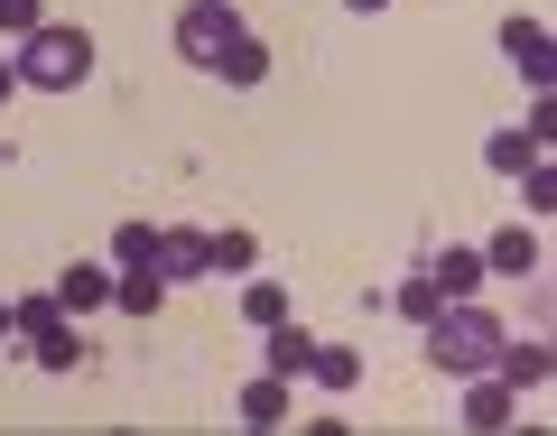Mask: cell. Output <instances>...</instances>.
<instances>
[{
  "instance_id": "cell-1",
  "label": "cell",
  "mask_w": 557,
  "mask_h": 436,
  "mask_svg": "<svg viewBox=\"0 0 557 436\" xmlns=\"http://www.w3.org/2000/svg\"><path fill=\"white\" fill-rule=\"evenodd\" d=\"M418 335H428V362H437L446 381L493 372V353H502V316H493V307H474V298H446Z\"/></svg>"
},
{
  "instance_id": "cell-12",
  "label": "cell",
  "mask_w": 557,
  "mask_h": 436,
  "mask_svg": "<svg viewBox=\"0 0 557 436\" xmlns=\"http://www.w3.org/2000/svg\"><path fill=\"white\" fill-rule=\"evenodd\" d=\"M57 307H65V316H84V307H112V270H94V260H75V270L57 278Z\"/></svg>"
},
{
  "instance_id": "cell-19",
  "label": "cell",
  "mask_w": 557,
  "mask_h": 436,
  "mask_svg": "<svg viewBox=\"0 0 557 436\" xmlns=\"http://www.w3.org/2000/svg\"><path fill=\"white\" fill-rule=\"evenodd\" d=\"M205 270H260V241L251 233H205Z\"/></svg>"
},
{
  "instance_id": "cell-13",
  "label": "cell",
  "mask_w": 557,
  "mask_h": 436,
  "mask_svg": "<svg viewBox=\"0 0 557 436\" xmlns=\"http://www.w3.org/2000/svg\"><path fill=\"white\" fill-rule=\"evenodd\" d=\"M307 362H317V335L278 316V325H270V372H278V381H307Z\"/></svg>"
},
{
  "instance_id": "cell-17",
  "label": "cell",
  "mask_w": 557,
  "mask_h": 436,
  "mask_svg": "<svg viewBox=\"0 0 557 436\" xmlns=\"http://www.w3.org/2000/svg\"><path fill=\"white\" fill-rule=\"evenodd\" d=\"M112 270H159V223H121L112 233Z\"/></svg>"
},
{
  "instance_id": "cell-6",
  "label": "cell",
  "mask_w": 557,
  "mask_h": 436,
  "mask_svg": "<svg viewBox=\"0 0 557 436\" xmlns=\"http://www.w3.org/2000/svg\"><path fill=\"white\" fill-rule=\"evenodd\" d=\"M511 409H520V390H511V381L474 372V390H465V427H474V436H493V427H511Z\"/></svg>"
},
{
  "instance_id": "cell-23",
  "label": "cell",
  "mask_w": 557,
  "mask_h": 436,
  "mask_svg": "<svg viewBox=\"0 0 557 436\" xmlns=\"http://www.w3.org/2000/svg\"><path fill=\"white\" fill-rule=\"evenodd\" d=\"M520 186H530V214H557V167H548V159L520 167Z\"/></svg>"
},
{
  "instance_id": "cell-7",
  "label": "cell",
  "mask_w": 557,
  "mask_h": 436,
  "mask_svg": "<svg viewBox=\"0 0 557 436\" xmlns=\"http://www.w3.org/2000/svg\"><path fill=\"white\" fill-rule=\"evenodd\" d=\"M159 278L177 288V278H205V233L196 223H159Z\"/></svg>"
},
{
  "instance_id": "cell-9",
  "label": "cell",
  "mask_w": 557,
  "mask_h": 436,
  "mask_svg": "<svg viewBox=\"0 0 557 436\" xmlns=\"http://www.w3.org/2000/svg\"><path fill=\"white\" fill-rule=\"evenodd\" d=\"M530 270H539V233H520V223H511V233L483 241V278H530Z\"/></svg>"
},
{
  "instance_id": "cell-25",
  "label": "cell",
  "mask_w": 557,
  "mask_h": 436,
  "mask_svg": "<svg viewBox=\"0 0 557 436\" xmlns=\"http://www.w3.org/2000/svg\"><path fill=\"white\" fill-rule=\"evenodd\" d=\"M10 94H20V65H10V57H0V102H10Z\"/></svg>"
},
{
  "instance_id": "cell-21",
  "label": "cell",
  "mask_w": 557,
  "mask_h": 436,
  "mask_svg": "<svg viewBox=\"0 0 557 436\" xmlns=\"http://www.w3.org/2000/svg\"><path fill=\"white\" fill-rule=\"evenodd\" d=\"M391 307H399V316H409V325H428V316H437L446 298H437V288H428V270H409V278H399V298H391Z\"/></svg>"
},
{
  "instance_id": "cell-8",
  "label": "cell",
  "mask_w": 557,
  "mask_h": 436,
  "mask_svg": "<svg viewBox=\"0 0 557 436\" xmlns=\"http://www.w3.org/2000/svg\"><path fill=\"white\" fill-rule=\"evenodd\" d=\"M288 409H298V390H288L278 372L242 381V427H288Z\"/></svg>"
},
{
  "instance_id": "cell-24",
  "label": "cell",
  "mask_w": 557,
  "mask_h": 436,
  "mask_svg": "<svg viewBox=\"0 0 557 436\" xmlns=\"http://www.w3.org/2000/svg\"><path fill=\"white\" fill-rule=\"evenodd\" d=\"M28 28H47V0H0V38H28Z\"/></svg>"
},
{
  "instance_id": "cell-20",
  "label": "cell",
  "mask_w": 557,
  "mask_h": 436,
  "mask_svg": "<svg viewBox=\"0 0 557 436\" xmlns=\"http://www.w3.org/2000/svg\"><path fill=\"white\" fill-rule=\"evenodd\" d=\"M242 316H251L260 335H270V325L288 316V288H278V278H251V288H242Z\"/></svg>"
},
{
  "instance_id": "cell-2",
  "label": "cell",
  "mask_w": 557,
  "mask_h": 436,
  "mask_svg": "<svg viewBox=\"0 0 557 436\" xmlns=\"http://www.w3.org/2000/svg\"><path fill=\"white\" fill-rule=\"evenodd\" d=\"M20 94H75L84 75H94V38L84 28H65V20H47V28H28L20 38Z\"/></svg>"
},
{
  "instance_id": "cell-22",
  "label": "cell",
  "mask_w": 557,
  "mask_h": 436,
  "mask_svg": "<svg viewBox=\"0 0 557 436\" xmlns=\"http://www.w3.org/2000/svg\"><path fill=\"white\" fill-rule=\"evenodd\" d=\"M10 325H20V335H47V325H65L57 288H47V298H10Z\"/></svg>"
},
{
  "instance_id": "cell-5",
  "label": "cell",
  "mask_w": 557,
  "mask_h": 436,
  "mask_svg": "<svg viewBox=\"0 0 557 436\" xmlns=\"http://www.w3.org/2000/svg\"><path fill=\"white\" fill-rule=\"evenodd\" d=\"M418 270H428V288H437V298H474V288H483V251H465V241L428 251Z\"/></svg>"
},
{
  "instance_id": "cell-14",
  "label": "cell",
  "mask_w": 557,
  "mask_h": 436,
  "mask_svg": "<svg viewBox=\"0 0 557 436\" xmlns=\"http://www.w3.org/2000/svg\"><path fill=\"white\" fill-rule=\"evenodd\" d=\"M530 159H548V149H539L530 130H493V139H483V167H493V177H520Z\"/></svg>"
},
{
  "instance_id": "cell-15",
  "label": "cell",
  "mask_w": 557,
  "mask_h": 436,
  "mask_svg": "<svg viewBox=\"0 0 557 436\" xmlns=\"http://www.w3.org/2000/svg\"><path fill=\"white\" fill-rule=\"evenodd\" d=\"M214 75L251 94V84H270V47H260V38H233V47H223V65H214Z\"/></svg>"
},
{
  "instance_id": "cell-26",
  "label": "cell",
  "mask_w": 557,
  "mask_h": 436,
  "mask_svg": "<svg viewBox=\"0 0 557 436\" xmlns=\"http://www.w3.org/2000/svg\"><path fill=\"white\" fill-rule=\"evenodd\" d=\"M344 10H362V20H372V10H391V0H344Z\"/></svg>"
},
{
  "instance_id": "cell-3",
  "label": "cell",
  "mask_w": 557,
  "mask_h": 436,
  "mask_svg": "<svg viewBox=\"0 0 557 436\" xmlns=\"http://www.w3.org/2000/svg\"><path fill=\"white\" fill-rule=\"evenodd\" d=\"M233 38H251L233 0H196V10H177V57L186 65H223V47H233Z\"/></svg>"
},
{
  "instance_id": "cell-18",
  "label": "cell",
  "mask_w": 557,
  "mask_h": 436,
  "mask_svg": "<svg viewBox=\"0 0 557 436\" xmlns=\"http://www.w3.org/2000/svg\"><path fill=\"white\" fill-rule=\"evenodd\" d=\"M307 381H325V390H354V381H362V353H354V344H317Z\"/></svg>"
},
{
  "instance_id": "cell-10",
  "label": "cell",
  "mask_w": 557,
  "mask_h": 436,
  "mask_svg": "<svg viewBox=\"0 0 557 436\" xmlns=\"http://www.w3.org/2000/svg\"><path fill=\"white\" fill-rule=\"evenodd\" d=\"M493 381H511V390H539V381H548V344H511L502 335V353H493Z\"/></svg>"
},
{
  "instance_id": "cell-4",
  "label": "cell",
  "mask_w": 557,
  "mask_h": 436,
  "mask_svg": "<svg viewBox=\"0 0 557 436\" xmlns=\"http://www.w3.org/2000/svg\"><path fill=\"white\" fill-rule=\"evenodd\" d=\"M502 57H511L520 84H539V94L557 84V47H548V20H539V10H511V20H502Z\"/></svg>"
},
{
  "instance_id": "cell-27",
  "label": "cell",
  "mask_w": 557,
  "mask_h": 436,
  "mask_svg": "<svg viewBox=\"0 0 557 436\" xmlns=\"http://www.w3.org/2000/svg\"><path fill=\"white\" fill-rule=\"evenodd\" d=\"M10 335H20V325H10V307H0V344H10Z\"/></svg>"
},
{
  "instance_id": "cell-11",
  "label": "cell",
  "mask_w": 557,
  "mask_h": 436,
  "mask_svg": "<svg viewBox=\"0 0 557 436\" xmlns=\"http://www.w3.org/2000/svg\"><path fill=\"white\" fill-rule=\"evenodd\" d=\"M112 307H121V316H159V307H168V278L159 270H112Z\"/></svg>"
},
{
  "instance_id": "cell-16",
  "label": "cell",
  "mask_w": 557,
  "mask_h": 436,
  "mask_svg": "<svg viewBox=\"0 0 557 436\" xmlns=\"http://www.w3.org/2000/svg\"><path fill=\"white\" fill-rule=\"evenodd\" d=\"M28 353H38V372H75V362H84L75 316H65V325H47V335H28Z\"/></svg>"
}]
</instances>
